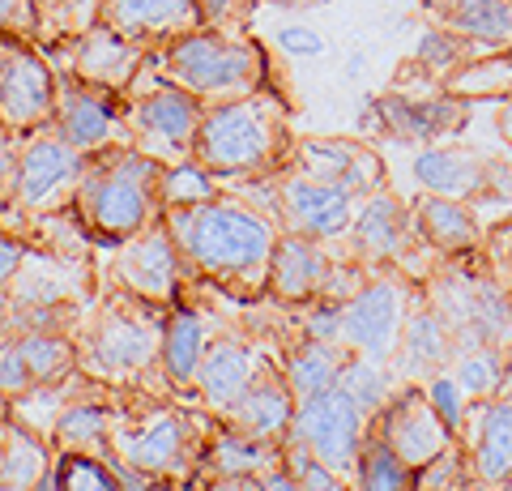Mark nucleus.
Here are the masks:
<instances>
[{"instance_id": "f257e3e1", "label": "nucleus", "mask_w": 512, "mask_h": 491, "mask_svg": "<svg viewBox=\"0 0 512 491\" xmlns=\"http://www.w3.org/2000/svg\"><path fill=\"white\" fill-rule=\"evenodd\" d=\"M163 223L171 231L184 261L188 282H205L231 299H261L269 282L282 227L252 201L218 193L201 205L167 210Z\"/></svg>"}, {"instance_id": "f03ea898", "label": "nucleus", "mask_w": 512, "mask_h": 491, "mask_svg": "<svg viewBox=\"0 0 512 491\" xmlns=\"http://www.w3.org/2000/svg\"><path fill=\"white\" fill-rule=\"evenodd\" d=\"M167 316L171 308L99 278V295L77 325V372L107 389L175 393L163 376Z\"/></svg>"}, {"instance_id": "7ed1b4c3", "label": "nucleus", "mask_w": 512, "mask_h": 491, "mask_svg": "<svg viewBox=\"0 0 512 491\" xmlns=\"http://www.w3.org/2000/svg\"><path fill=\"white\" fill-rule=\"evenodd\" d=\"M214 423L218 419L210 410H201L184 393L120 389L107 462L133 466L154 483L201 487V457Z\"/></svg>"}, {"instance_id": "20e7f679", "label": "nucleus", "mask_w": 512, "mask_h": 491, "mask_svg": "<svg viewBox=\"0 0 512 491\" xmlns=\"http://www.w3.org/2000/svg\"><path fill=\"white\" fill-rule=\"evenodd\" d=\"M295 141L299 137L291 133V107L278 86H265L248 99L205 107L192 158L218 184H256L291 167Z\"/></svg>"}, {"instance_id": "39448f33", "label": "nucleus", "mask_w": 512, "mask_h": 491, "mask_svg": "<svg viewBox=\"0 0 512 491\" xmlns=\"http://www.w3.org/2000/svg\"><path fill=\"white\" fill-rule=\"evenodd\" d=\"M94 295H99L94 252L30 248L18 278L0 291V338L77 334Z\"/></svg>"}, {"instance_id": "423d86ee", "label": "nucleus", "mask_w": 512, "mask_h": 491, "mask_svg": "<svg viewBox=\"0 0 512 491\" xmlns=\"http://www.w3.org/2000/svg\"><path fill=\"white\" fill-rule=\"evenodd\" d=\"M150 65L167 82L188 90L201 107H222L274 86V60H269L265 43L252 39L248 30L201 26L163 52H150Z\"/></svg>"}, {"instance_id": "0eeeda50", "label": "nucleus", "mask_w": 512, "mask_h": 491, "mask_svg": "<svg viewBox=\"0 0 512 491\" xmlns=\"http://www.w3.org/2000/svg\"><path fill=\"white\" fill-rule=\"evenodd\" d=\"M163 163L133 146H116L86 158L73 210L99 248H111L128 235L146 231L163 218Z\"/></svg>"}, {"instance_id": "6e6552de", "label": "nucleus", "mask_w": 512, "mask_h": 491, "mask_svg": "<svg viewBox=\"0 0 512 491\" xmlns=\"http://www.w3.org/2000/svg\"><path fill=\"white\" fill-rule=\"evenodd\" d=\"M205 107L192 99L188 90L167 82L150 60L137 73V82L124 90V124H128V141L133 150L158 158L163 167L188 163L197 150V133H201Z\"/></svg>"}, {"instance_id": "1a4fd4ad", "label": "nucleus", "mask_w": 512, "mask_h": 491, "mask_svg": "<svg viewBox=\"0 0 512 491\" xmlns=\"http://www.w3.org/2000/svg\"><path fill=\"white\" fill-rule=\"evenodd\" d=\"M82 171H86V154L73 150L56 133V124L26 133L18 154V180H13V201L0 210V227L22 231L35 218L73 210Z\"/></svg>"}, {"instance_id": "9d476101", "label": "nucleus", "mask_w": 512, "mask_h": 491, "mask_svg": "<svg viewBox=\"0 0 512 491\" xmlns=\"http://www.w3.org/2000/svg\"><path fill=\"white\" fill-rule=\"evenodd\" d=\"M363 282L359 261L333 257L329 244L308 240V235L282 231L274 261H269L265 295L282 308H308L316 299H350Z\"/></svg>"}, {"instance_id": "9b49d317", "label": "nucleus", "mask_w": 512, "mask_h": 491, "mask_svg": "<svg viewBox=\"0 0 512 491\" xmlns=\"http://www.w3.org/2000/svg\"><path fill=\"white\" fill-rule=\"evenodd\" d=\"M470 116V103L448 94L444 82L423 77L419 86L397 82L393 90L363 103V133H384L406 146H436L440 137L457 133Z\"/></svg>"}, {"instance_id": "f8f14e48", "label": "nucleus", "mask_w": 512, "mask_h": 491, "mask_svg": "<svg viewBox=\"0 0 512 491\" xmlns=\"http://www.w3.org/2000/svg\"><path fill=\"white\" fill-rule=\"evenodd\" d=\"M269 218L282 231L308 235V240L320 244H350V227H355V197L346 188L308 176L299 167H286L278 176H269Z\"/></svg>"}, {"instance_id": "ddd939ff", "label": "nucleus", "mask_w": 512, "mask_h": 491, "mask_svg": "<svg viewBox=\"0 0 512 491\" xmlns=\"http://www.w3.org/2000/svg\"><path fill=\"white\" fill-rule=\"evenodd\" d=\"M431 308L448 321L457 346H512V299L500 282L448 265L431 278Z\"/></svg>"}, {"instance_id": "4468645a", "label": "nucleus", "mask_w": 512, "mask_h": 491, "mask_svg": "<svg viewBox=\"0 0 512 491\" xmlns=\"http://www.w3.org/2000/svg\"><path fill=\"white\" fill-rule=\"evenodd\" d=\"M99 278L116 282V287L133 291L141 299H150V304H163V308H175L188 295L180 248H175L163 218L150 223L146 231L111 244V261L99 269Z\"/></svg>"}, {"instance_id": "2eb2a0df", "label": "nucleus", "mask_w": 512, "mask_h": 491, "mask_svg": "<svg viewBox=\"0 0 512 491\" xmlns=\"http://www.w3.org/2000/svg\"><path fill=\"white\" fill-rule=\"evenodd\" d=\"M367 427H372V419H367L355 406V398L338 385L329 393H316V398H303L295 406L291 440L299 449H308V457H316L325 470H333L338 479L350 483L359 449L367 440Z\"/></svg>"}, {"instance_id": "dca6fc26", "label": "nucleus", "mask_w": 512, "mask_h": 491, "mask_svg": "<svg viewBox=\"0 0 512 491\" xmlns=\"http://www.w3.org/2000/svg\"><path fill=\"white\" fill-rule=\"evenodd\" d=\"M56 116V65L39 43L9 39L0 56V124L13 133H35Z\"/></svg>"}, {"instance_id": "f3484780", "label": "nucleus", "mask_w": 512, "mask_h": 491, "mask_svg": "<svg viewBox=\"0 0 512 491\" xmlns=\"http://www.w3.org/2000/svg\"><path fill=\"white\" fill-rule=\"evenodd\" d=\"M410 316V287L393 274L363 278L359 291L346 299V321H342V342L355 355L384 359L389 363L397 355Z\"/></svg>"}, {"instance_id": "a211bd4d", "label": "nucleus", "mask_w": 512, "mask_h": 491, "mask_svg": "<svg viewBox=\"0 0 512 491\" xmlns=\"http://www.w3.org/2000/svg\"><path fill=\"white\" fill-rule=\"evenodd\" d=\"M56 133L69 141L73 150L103 154L116 146H133L124 124V94H111L99 86H86L69 73H56Z\"/></svg>"}, {"instance_id": "6ab92c4d", "label": "nucleus", "mask_w": 512, "mask_h": 491, "mask_svg": "<svg viewBox=\"0 0 512 491\" xmlns=\"http://www.w3.org/2000/svg\"><path fill=\"white\" fill-rule=\"evenodd\" d=\"M47 60L56 65V73H69L86 86H99L111 94H124L128 86L137 82V73L146 69L150 52L137 43H128L124 35H116L107 22L90 26L86 35H77L60 47H43Z\"/></svg>"}, {"instance_id": "aec40b11", "label": "nucleus", "mask_w": 512, "mask_h": 491, "mask_svg": "<svg viewBox=\"0 0 512 491\" xmlns=\"http://www.w3.org/2000/svg\"><path fill=\"white\" fill-rule=\"evenodd\" d=\"M372 432L389 445L397 457H402L406 466H427V462H436V457L448 449V445H457V436H453V427H448L440 415H436V406H431L427 398V389H397L389 402H384V410L372 419Z\"/></svg>"}, {"instance_id": "412c9836", "label": "nucleus", "mask_w": 512, "mask_h": 491, "mask_svg": "<svg viewBox=\"0 0 512 491\" xmlns=\"http://www.w3.org/2000/svg\"><path fill=\"white\" fill-rule=\"evenodd\" d=\"M291 167L346 188L355 201L380 193L384 176H389V171H384V158L372 146L350 141V137H299Z\"/></svg>"}, {"instance_id": "4be33fe9", "label": "nucleus", "mask_w": 512, "mask_h": 491, "mask_svg": "<svg viewBox=\"0 0 512 491\" xmlns=\"http://www.w3.org/2000/svg\"><path fill=\"white\" fill-rule=\"evenodd\" d=\"M116 393L86 372L73 376V389L64 398L56 427H52V449L56 453H82V457H111V415H116Z\"/></svg>"}, {"instance_id": "5701e85b", "label": "nucleus", "mask_w": 512, "mask_h": 491, "mask_svg": "<svg viewBox=\"0 0 512 491\" xmlns=\"http://www.w3.org/2000/svg\"><path fill=\"white\" fill-rule=\"evenodd\" d=\"M77 372V334H18L0 351V393L18 398L26 389L56 385Z\"/></svg>"}, {"instance_id": "b1692460", "label": "nucleus", "mask_w": 512, "mask_h": 491, "mask_svg": "<svg viewBox=\"0 0 512 491\" xmlns=\"http://www.w3.org/2000/svg\"><path fill=\"white\" fill-rule=\"evenodd\" d=\"M261 368H265V355L256 351V342L239 338V334H218L201 359L197 385H192V402L201 410H210L214 419H222L239 398H244V389L252 385Z\"/></svg>"}, {"instance_id": "393cba45", "label": "nucleus", "mask_w": 512, "mask_h": 491, "mask_svg": "<svg viewBox=\"0 0 512 491\" xmlns=\"http://www.w3.org/2000/svg\"><path fill=\"white\" fill-rule=\"evenodd\" d=\"M99 22H107L116 35L146 47V52H163L175 39L205 26L197 0H103Z\"/></svg>"}, {"instance_id": "a878e982", "label": "nucleus", "mask_w": 512, "mask_h": 491, "mask_svg": "<svg viewBox=\"0 0 512 491\" xmlns=\"http://www.w3.org/2000/svg\"><path fill=\"white\" fill-rule=\"evenodd\" d=\"M414 240L410 205L380 188V193L363 197L355 205V227H350V257L359 265H393L402 261L406 244Z\"/></svg>"}, {"instance_id": "bb28decb", "label": "nucleus", "mask_w": 512, "mask_h": 491, "mask_svg": "<svg viewBox=\"0 0 512 491\" xmlns=\"http://www.w3.org/2000/svg\"><path fill=\"white\" fill-rule=\"evenodd\" d=\"M286 466V445L282 440H265L252 436L244 427L231 423H214L210 440H205V457H201V483L205 479H244V474H269Z\"/></svg>"}, {"instance_id": "cd10ccee", "label": "nucleus", "mask_w": 512, "mask_h": 491, "mask_svg": "<svg viewBox=\"0 0 512 491\" xmlns=\"http://www.w3.org/2000/svg\"><path fill=\"white\" fill-rule=\"evenodd\" d=\"M295 406H299V398L291 393V385H286L282 368L265 359V368L256 372V380L244 389V398L222 415V423L244 427V432L265 436V440H286L291 436V423H295Z\"/></svg>"}, {"instance_id": "c85d7f7f", "label": "nucleus", "mask_w": 512, "mask_h": 491, "mask_svg": "<svg viewBox=\"0 0 512 491\" xmlns=\"http://www.w3.org/2000/svg\"><path fill=\"white\" fill-rule=\"evenodd\" d=\"M470 470L483 483H512V398H483L470 406Z\"/></svg>"}, {"instance_id": "c756f323", "label": "nucleus", "mask_w": 512, "mask_h": 491, "mask_svg": "<svg viewBox=\"0 0 512 491\" xmlns=\"http://www.w3.org/2000/svg\"><path fill=\"white\" fill-rule=\"evenodd\" d=\"M410 171H414V180L436 197L470 201V197H483L491 188L487 158L474 154V150H457V146H419Z\"/></svg>"}, {"instance_id": "7c9ffc66", "label": "nucleus", "mask_w": 512, "mask_h": 491, "mask_svg": "<svg viewBox=\"0 0 512 491\" xmlns=\"http://www.w3.org/2000/svg\"><path fill=\"white\" fill-rule=\"evenodd\" d=\"M423 18L478 47H512V0H419Z\"/></svg>"}, {"instance_id": "2f4dec72", "label": "nucleus", "mask_w": 512, "mask_h": 491, "mask_svg": "<svg viewBox=\"0 0 512 491\" xmlns=\"http://www.w3.org/2000/svg\"><path fill=\"white\" fill-rule=\"evenodd\" d=\"M210 321H205L201 308H192L188 299L171 308L167 316V334H163V376L175 393L192 398V385H197V372H201V359L210 351Z\"/></svg>"}, {"instance_id": "473e14b6", "label": "nucleus", "mask_w": 512, "mask_h": 491, "mask_svg": "<svg viewBox=\"0 0 512 491\" xmlns=\"http://www.w3.org/2000/svg\"><path fill=\"white\" fill-rule=\"evenodd\" d=\"M457 355V338L453 329H448V321L436 312V308H410L406 316V329H402V342H397V372H402L406 380H427L444 372L448 363H453Z\"/></svg>"}, {"instance_id": "72a5a7b5", "label": "nucleus", "mask_w": 512, "mask_h": 491, "mask_svg": "<svg viewBox=\"0 0 512 491\" xmlns=\"http://www.w3.org/2000/svg\"><path fill=\"white\" fill-rule=\"evenodd\" d=\"M410 223H414V240L436 248L440 257L457 261V257H466V252L478 248V223H474L470 205L457 201V197L423 193L410 205Z\"/></svg>"}, {"instance_id": "f704fd0d", "label": "nucleus", "mask_w": 512, "mask_h": 491, "mask_svg": "<svg viewBox=\"0 0 512 491\" xmlns=\"http://www.w3.org/2000/svg\"><path fill=\"white\" fill-rule=\"evenodd\" d=\"M346 359H350L346 342H325V338L303 334V342H295L291 351H286V359L278 363V368L286 376V385H291V393L303 402V398H316V393L338 389Z\"/></svg>"}, {"instance_id": "c9c22d12", "label": "nucleus", "mask_w": 512, "mask_h": 491, "mask_svg": "<svg viewBox=\"0 0 512 491\" xmlns=\"http://www.w3.org/2000/svg\"><path fill=\"white\" fill-rule=\"evenodd\" d=\"M56 457L60 453L52 449V440L30 432L18 419H5V427H0V491H35L43 470Z\"/></svg>"}, {"instance_id": "e433bc0d", "label": "nucleus", "mask_w": 512, "mask_h": 491, "mask_svg": "<svg viewBox=\"0 0 512 491\" xmlns=\"http://www.w3.org/2000/svg\"><path fill=\"white\" fill-rule=\"evenodd\" d=\"M444 90L466 103H478V99L508 103L512 99V47H491V52L470 56L466 65L444 77Z\"/></svg>"}, {"instance_id": "4c0bfd02", "label": "nucleus", "mask_w": 512, "mask_h": 491, "mask_svg": "<svg viewBox=\"0 0 512 491\" xmlns=\"http://www.w3.org/2000/svg\"><path fill=\"white\" fill-rule=\"evenodd\" d=\"M350 491H414V466H406L402 457L367 427L355 474H350Z\"/></svg>"}, {"instance_id": "58836bf2", "label": "nucleus", "mask_w": 512, "mask_h": 491, "mask_svg": "<svg viewBox=\"0 0 512 491\" xmlns=\"http://www.w3.org/2000/svg\"><path fill=\"white\" fill-rule=\"evenodd\" d=\"M448 372L457 376V385L470 393L474 402L495 398L508 376V359H504V346H457Z\"/></svg>"}, {"instance_id": "ea45409f", "label": "nucleus", "mask_w": 512, "mask_h": 491, "mask_svg": "<svg viewBox=\"0 0 512 491\" xmlns=\"http://www.w3.org/2000/svg\"><path fill=\"white\" fill-rule=\"evenodd\" d=\"M39 9V47H60L103 18V0H35Z\"/></svg>"}, {"instance_id": "a19ab883", "label": "nucleus", "mask_w": 512, "mask_h": 491, "mask_svg": "<svg viewBox=\"0 0 512 491\" xmlns=\"http://www.w3.org/2000/svg\"><path fill=\"white\" fill-rule=\"evenodd\" d=\"M338 385L355 398V406L363 410L367 419H376L384 410V402L397 393L393 389V368H384V359H367V355H355V351H350Z\"/></svg>"}, {"instance_id": "79ce46f5", "label": "nucleus", "mask_w": 512, "mask_h": 491, "mask_svg": "<svg viewBox=\"0 0 512 491\" xmlns=\"http://www.w3.org/2000/svg\"><path fill=\"white\" fill-rule=\"evenodd\" d=\"M478 52H487V47H478V43H470V39H461V35H453V30H444V26H431L427 22V30L419 35V43H414V65H419L423 73H431L436 82H444L453 69H461L470 56H478Z\"/></svg>"}, {"instance_id": "37998d69", "label": "nucleus", "mask_w": 512, "mask_h": 491, "mask_svg": "<svg viewBox=\"0 0 512 491\" xmlns=\"http://www.w3.org/2000/svg\"><path fill=\"white\" fill-rule=\"evenodd\" d=\"M158 193H163V214H167V210H180V205H201V201L218 197V180L197 163V158H188V163L163 167Z\"/></svg>"}, {"instance_id": "c03bdc74", "label": "nucleus", "mask_w": 512, "mask_h": 491, "mask_svg": "<svg viewBox=\"0 0 512 491\" xmlns=\"http://www.w3.org/2000/svg\"><path fill=\"white\" fill-rule=\"evenodd\" d=\"M423 389H427V398H431V406H436V415L453 427V436L466 427V419H470V406H474V398L466 389L457 385V376L453 372H436V376H427L423 380Z\"/></svg>"}, {"instance_id": "a18cd8bd", "label": "nucleus", "mask_w": 512, "mask_h": 491, "mask_svg": "<svg viewBox=\"0 0 512 491\" xmlns=\"http://www.w3.org/2000/svg\"><path fill=\"white\" fill-rule=\"evenodd\" d=\"M60 479H64V491H120L116 474H111L103 457L60 453Z\"/></svg>"}, {"instance_id": "49530a36", "label": "nucleus", "mask_w": 512, "mask_h": 491, "mask_svg": "<svg viewBox=\"0 0 512 491\" xmlns=\"http://www.w3.org/2000/svg\"><path fill=\"white\" fill-rule=\"evenodd\" d=\"M342 321H346V299H316V304L303 308V334L308 338L342 342Z\"/></svg>"}, {"instance_id": "de8ad7c7", "label": "nucleus", "mask_w": 512, "mask_h": 491, "mask_svg": "<svg viewBox=\"0 0 512 491\" xmlns=\"http://www.w3.org/2000/svg\"><path fill=\"white\" fill-rule=\"evenodd\" d=\"M0 35L39 43V9L35 0H0Z\"/></svg>"}, {"instance_id": "09e8293b", "label": "nucleus", "mask_w": 512, "mask_h": 491, "mask_svg": "<svg viewBox=\"0 0 512 491\" xmlns=\"http://www.w3.org/2000/svg\"><path fill=\"white\" fill-rule=\"evenodd\" d=\"M256 5H261V0H197L201 22L214 30H248Z\"/></svg>"}, {"instance_id": "8fccbe9b", "label": "nucleus", "mask_w": 512, "mask_h": 491, "mask_svg": "<svg viewBox=\"0 0 512 491\" xmlns=\"http://www.w3.org/2000/svg\"><path fill=\"white\" fill-rule=\"evenodd\" d=\"M18 154H22V133L0 124V210L13 201V180H18Z\"/></svg>"}, {"instance_id": "3c124183", "label": "nucleus", "mask_w": 512, "mask_h": 491, "mask_svg": "<svg viewBox=\"0 0 512 491\" xmlns=\"http://www.w3.org/2000/svg\"><path fill=\"white\" fill-rule=\"evenodd\" d=\"M26 257H30V240H26V235L0 227V291L18 278V269L26 265Z\"/></svg>"}, {"instance_id": "603ef678", "label": "nucleus", "mask_w": 512, "mask_h": 491, "mask_svg": "<svg viewBox=\"0 0 512 491\" xmlns=\"http://www.w3.org/2000/svg\"><path fill=\"white\" fill-rule=\"evenodd\" d=\"M278 47L286 56H320L325 52V39H320L316 30H308V26H282L278 30Z\"/></svg>"}, {"instance_id": "864d4df0", "label": "nucleus", "mask_w": 512, "mask_h": 491, "mask_svg": "<svg viewBox=\"0 0 512 491\" xmlns=\"http://www.w3.org/2000/svg\"><path fill=\"white\" fill-rule=\"evenodd\" d=\"M261 491H303V483L291 466H278V470L261 474Z\"/></svg>"}, {"instance_id": "5fc2aeb1", "label": "nucleus", "mask_w": 512, "mask_h": 491, "mask_svg": "<svg viewBox=\"0 0 512 491\" xmlns=\"http://www.w3.org/2000/svg\"><path fill=\"white\" fill-rule=\"evenodd\" d=\"M201 491H261V479L256 474H244V479H205Z\"/></svg>"}, {"instance_id": "6e6d98bb", "label": "nucleus", "mask_w": 512, "mask_h": 491, "mask_svg": "<svg viewBox=\"0 0 512 491\" xmlns=\"http://www.w3.org/2000/svg\"><path fill=\"white\" fill-rule=\"evenodd\" d=\"M35 491H64V479H60V457H56V462L43 470V479L35 483Z\"/></svg>"}, {"instance_id": "4d7b16f0", "label": "nucleus", "mask_w": 512, "mask_h": 491, "mask_svg": "<svg viewBox=\"0 0 512 491\" xmlns=\"http://www.w3.org/2000/svg\"><path fill=\"white\" fill-rule=\"evenodd\" d=\"M495 124H500V137L508 141V150H512V99L500 103V120H495Z\"/></svg>"}, {"instance_id": "13d9d810", "label": "nucleus", "mask_w": 512, "mask_h": 491, "mask_svg": "<svg viewBox=\"0 0 512 491\" xmlns=\"http://www.w3.org/2000/svg\"><path fill=\"white\" fill-rule=\"evenodd\" d=\"M269 5H282V9H316L325 0H269Z\"/></svg>"}, {"instance_id": "bf43d9fd", "label": "nucleus", "mask_w": 512, "mask_h": 491, "mask_svg": "<svg viewBox=\"0 0 512 491\" xmlns=\"http://www.w3.org/2000/svg\"><path fill=\"white\" fill-rule=\"evenodd\" d=\"M154 491H201V487H175V483H154Z\"/></svg>"}, {"instance_id": "052dcab7", "label": "nucleus", "mask_w": 512, "mask_h": 491, "mask_svg": "<svg viewBox=\"0 0 512 491\" xmlns=\"http://www.w3.org/2000/svg\"><path fill=\"white\" fill-rule=\"evenodd\" d=\"M5 419H9V398L0 393V427H5Z\"/></svg>"}, {"instance_id": "680f3d73", "label": "nucleus", "mask_w": 512, "mask_h": 491, "mask_svg": "<svg viewBox=\"0 0 512 491\" xmlns=\"http://www.w3.org/2000/svg\"><path fill=\"white\" fill-rule=\"evenodd\" d=\"M5 43H9V39H5V35H0V56H5Z\"/></svg>"}, {"instance_id": "e2e57ef3", "label": "nucleus", "mask_w": 512, "mask_h": 491, "mask_svg": "<svg viewBox=\"0 0 512 491\" xmlns=\"http://www.w3.org/2000/svg\"><path fill=\"white\" fill-rule=\"evenodd\" d=\"M508 269H512V248H508Z\"/></svg>"}, {"instance_id": "0e129e2a", "label": "nucleus", "mask_w": 512, "mask_h": 491, "mask_svg": "<svg viewBox=\"0 0 512 491\" xmlns=\"http://www.w3.org/2000/svg\"><path fill=\"white\" fill-rule=\"evenodd\" d=\"M0 351H5V338H0Z\"/></svg>"}]
</instances>
